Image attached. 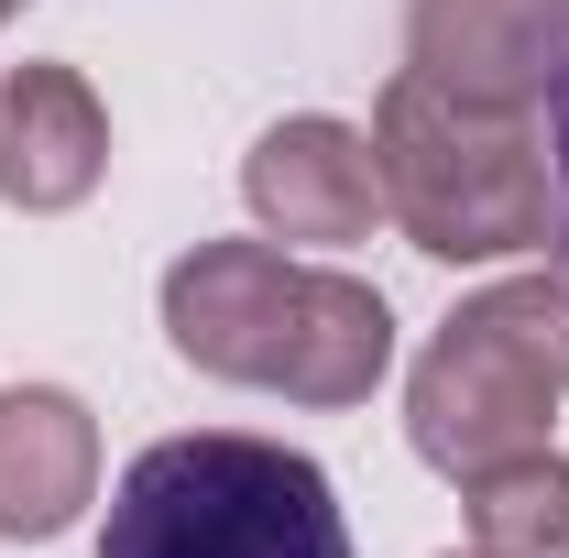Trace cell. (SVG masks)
Returning a JSON list of instances; mask_svg holds the SVG:
<instances>
[{
  "label": "cell",
  "mask_w": 569,
  "mask_h": 558,
  "mask_svg": "<svg viewBox=\"0 0 569 558\" xmlns=\"http://www.w3.org/2000/svg\"><path fill=\"white\" fill-rule=\"evenodd\" d=\"M164 340L209 383H252L284 406H372L395 372V307L383 285L340 263H296L274 241H198L164 263Z\"/></svg>",
  "instance_id": "obj_1"
},
{
  "label": "cell",
  "mask_w": 569,
  "mask_h": 558,
  "mask_svg": "<svg viewBox=\"0 0 569 558\" xmlns=\"http://www.w3.org/2000/svg\"><path fill=\"white\" fill-rule=\"evenodd\" d=\"M372 176H383V219L427 263H515V252L559 241L548 121L449 99L417 67H395V88L372 99Z\"/></svg>",
  "instance_id": "obj_2"
},
{
  "label": "cell",
  "mask_w": 569,
  "mask_h": 558,
  "mask_svg": "<svg viewBox=\"0 0 569 558\" xmlns=\"http://www.w3.org/2000/svg\"><path fill=\"white\" fill-rule=\"evenodd\" d=\"M99 558H361V548L307 449L198 427V438H153L110 482Z\"/></svg>",
  "instance_id": "obj_3"
},
{
  "label": "cell",
  "mask_w": 569,
  "mask_h": 558,
  "mask_svg": "<svg viewBox=\"0 0 569 558\" xmlns=\"http://www.w3.org/2000/svg\"><path fill=\"white\" fill-rule=\"evenodd\" d=\"M559 395H569V275H515L438 318V340L406 372V438L427 471L471 482L515 449H548Z\"/></svg>",
  "instance_id": "obj_4"
},
{
  "label": "cell",
  "mask_w": 569,
  "mask_h": 558,
  "mask_svg": "<svg viewBox=\"0 0 569 558\" xmlns=\"http://www.w3.org/2000/svg\"><path fill=\"white\" fill-rule=\"evenodd\" d=\"M406 67L482 110H548L569 77V0H417Z\"/></svg>",
  "instance_id": "obj_5"
},
{
  "label": "cell",
  "mask_w": 569,
  "mask_h": 558,
  "mask_svg": "<svg viewBox=\"0 0 569 558\" xmlns=\"http://www.w3.org/2000/svg\"><path fill=\"white\" fill-rule=\"evenodd\" d=\"M241 198L263 219V241H307V252H351L383 219V176H372V132L296 110L241 153Z\"/></svg>",
  "instance_id": "obj_6"
},
{
  "label": "cell",
  "mask_w": 569,
  "mask_h": 558,
  "mask_svg": "<svg viewBox=\"0 0 569 558\" xmlns=\"http://www.w3.org/2000/svg\"><path fill=\"white\" fill-rule=\"evenodd\" d=\"M110 176V110L77 67H11L0 77V209L56 219L99 198Z\"/></svg>",
  "instance_id": "obj_7"
},
{
  "label": "cell",
  "mask_w": 569,
  "mask_h": 558,
  "mask_svg": "<svg viewBox=\"0 0 569 558\" xmlns=\"http://www.w3.org/2000/svg\"><path fill=\"white\" fill-rule=\"evenodd\" d=\"M99 504V417L67 383H0V537L44 548Z\"/></svg>",
  "instance_id": "obj_8"
},
{
  "label": "cell",
  "mask_w": 569,
  "mask_h": 558,
  "mask_svg": "<svg viewBox=\"0 0 569 558\" xmlns=\"http://www.w3.org/2000/svg\"><path fill=\"white\" fill-rule=\"evenodd\" d=\"M471 548L482 558H569V460L559 449H515L493 471H471Z\"/></svg>",
  "instance_id": "obj_9"
},
{
  "label": "cell",
  "mask_w": 569,
  "mask_h": 558,
  "mask_svg": "<svg viewBox=\"0 0 569 558\" xmlns=\"http://www.w3.org/2000/svg\"><path fill=\"white\" fill-rule=\"evenodd\" d=\"M548 165H559V252H569V77L548 88Z\"/></svg>",
  "instance_id": "obj_10"
},
{
  "label": "cell",
  "mask_w": 569,
  "mask_h": 558,
  "mask_svg": "<svg viewBox=\"0 0 569 558\" xmlns=\"http://www.w3.org/2000/svg\"><path fill=\"white\" fill-rule=\"evenodd\" d=\"M22 11H33V0H0V22H22Z\"/></svg>",
  "instance_id": "obj_11"
},
{
  "label": "cell",
  "mask_w": 569,
  "mask_h": 558,
  "mask_svg": "<svg viewBox=\"0 0 569 558\" xmlns=\"http://www.w3.org/2000/svg\"><path fill=\"white\" fill-rule=\"evenodd\" d=\"M471 558H482V548H471Z\"/></svg>",
  "instance_id": "obj_12"
}]
</instances>
